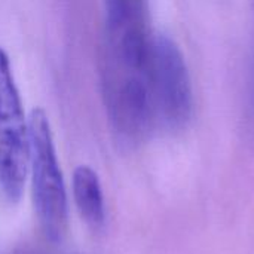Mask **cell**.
Listing matches in <instances>:
<instances>
[{"mask_svg": "<svg viewBox=\"0 0 254 254\" xmlns=\"http://www.w3.org/2000/svg\"><path fill=\"white\" fill-rule=\"evenodd\" d=\"M106 40L101 63L146 70L150 51L149 0H104Z\"/></svg>", "mask_w": 254, "mask_h": 254, "instance_id": "277c9868", "label": "cell"}, {"mask_svg": "<svg viewBox=\"0 0 254 254\" xmlns=\"http://www.w3.org/2000/svg\"><path fill=\"white\" fill-rule=\"evenodd\" d=\"M73 195L77 211L92 231H101L106 222V207L97 173L88 165H79L73 173Z\"/></svg>", "mask_w": 254, "mask_h": 254, "instance_id": "5b68a950", "label": "cell"}, {"mask_svg": "<svg viewBox=\"0 0 254 254\" xmlns=\"http://www.w3.org/2000/svg\"><path fill=\"white\" fill-rule=\"evenodd\" d=\"M147 79L156 129L176 132L186 128L193 112L190 77L182 51L165 34L152 37Z\"/></svg>", "mask_w": 254, "mask_h": 254, "instance_id": "7a4b0ae2", "label": "cell"}, {"mask_svg": "<svg viewBox=\"0 0 254 254\" xmlns=\"http://www.w3.org/2000/svg\"><path fill=\"white\" fill-rule=\"evenodd\" d=\"M30 167V137L7 54L0 48V186L9 202L21 199Z\"/></svg>", "mask_w": 254, "mask_h": 254, "instance_id": "3957f363", "label": "cell"}, {"mask_svg": "<svg viewBox=\"0 0 254 254\" xmlns=\"http://www.w3.org/2000/svg\"><path fill=\"white\" fill-rule=\"evenodd\" d=\"M28 137L33 202L37 220L46 240L60 244L68 231V202L49 119L43 109L31 110Z\"/></svg>", "mask_w": 254, "mask_h": 254, "instance_id": "6da1fadb", "label": "cell"}]
</instances>
